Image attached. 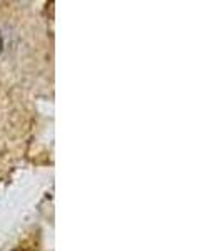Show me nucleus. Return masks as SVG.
I'll return each instance as SVG.
<instances>
[{"instance_id": "f257e3e1", "label": "nucleus", "mask_w": 222, "mask_h": 251, "mask_svg": "<svg viewBox=\"0 0 222 251\" xmlns=\"http://www.w3.org/2000/svg\"><path fill=\"white\" fill-rule=\"evenodd\" d=\"M2 47H3V40H2V34H0V52H2Z\"/></svg>"}, {"instance_id": "f03ea898", "label": "nucleus", "mask_w": 222, "mask_h": 251, "mask_svg": "<svg viewBox=\"0 0 222 251\" xmlns=\"http://www.w3.org/2000/svg\"><path fill=\"white\" fill-rule=\"evenodd\" d=\"M17 251H23V250H17Z\"/></svg>"}]
</instances>
